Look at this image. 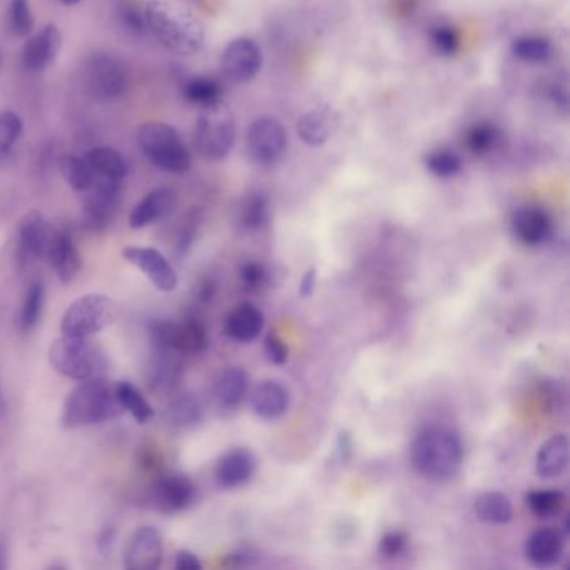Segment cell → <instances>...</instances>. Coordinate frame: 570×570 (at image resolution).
<instances>
[{"instance_id": "6da1fadb", "label": "cell", "mask_w": 570, "mask_h": 570, "mask_svg": "<svg viewBox=\"0 0 570 570\" xmlns=\"http://www.w3.org/2000/svg\"><path fill=\"white\" fill-rule=\"evenodd\" d=\"M465 447L459 433L447 427H427L412 443L410 460L418 475L432 482H447L459 474Z\"/></svg>"}, {"instance_id": "7a4b0ae2", "label": "cell", "mask_w": 570, "mask_h": 570, "mask_svg": "<svg viewBox=\"0 0 570 570\" xmlns=\"http://www.w3.org/2000/svg\"><path fill=\"white\" fill-rule=\"evenodd\" d=\"M148 31L168 51L194 56L204 46V27L196 17L171 0H149L144 6Z\"/></svg>"}, {"instance_id": "3957f363", "label": "cell", "mask_w": 570, "mask_h": 570, "mask_svg": "<svg viewBox=\"0 0 570 570\" xmlns=\"http://www.w3.org/2000/svg\"><path fill=\"white\" fill-rule=\"evenodd\" d=\"M123 413L116 387L104 377L92 378L79 383L67 395L62 408V423L66 428L86 427L109 422Z\"/></svg>"}, {"instance_id": "277c9868", "label": "cell", "mask_w": 570, "mask_h": 570, "mask_svg": "<svg viewBox=\"0 0 570 570\" xmlns=\"http://www.w3.org/2000/svg\"><path fill=\"white\" fill-rule=\"evenodd\" d=\"M49 363L62 377L84 382L104 377L106 353L89 336L62 335L49 348Z\"/></svg>"}, {"instance_id": "5b68a950", "label": "cell", "mask_w": 570, "mask_h": 570, "mask_svg": "<svg viewBox=\"0 0 570 570\" xmlns=\"http://www.w3.org/2000/svg\"><path fill=\"white\" fill-rule=\"evenodd\" d=\"M138 144L149 163L173 174L191 168V153L178 129L164 123H146L139 128Z\"/></svg>"}, {"instance_id": "8992f818", "label": "cell", "mask_w": 570, "mask_h": 570, "mask_svg": "<svg viewBox=\"0 0 570 570\" xmlns=\"http://www.w3.org/2000/svg\"><path fill=\"white\" fill-rule=\"evenodd\" d=\"M236 123L233 112L218 102L204 107L194 126V146L204 159L221 161L235 146Z\"/></svg>"}, {"instance_id": "52a82bcc", "label": "cell", "mask_w": 570, "mask_h": 570, "mask_svg": "<svg viewBox=\"0 0 570 570\" xmlns=\"http://www.w3.org/2000/svg\"><path fill=\"white\" fill-rule=\"evenodd\" d=\"M116 301L106 295H86L74 301L62 316V335L91 336L118 318Z\"/></svg>"}, {"instance_id": "ba28073f", "label": "cell", "mask_w": 570, "mask_h": 570, "mask_svg": "<svg viewBox=\"0 0 570 570\" xmlns=\"http://www.w3.org/2000/svg\"><path fill=\"white\" fill-rule=\"evenodd\" d=\"M149 335L159 350L179 355H198L208 348L209 343L208 330L198 318L153 321L149 325Z\"/></svg>"}, {"instance_id": "9c48e42d", "label": "cell", "mask_w": 570, "mask_h": 570, "mask_svg": "<svg viewBox=\"0 0 570 570\" xmlns=\"http://www.w3.org/2000/svg\"><path fill=\"white\" fill-rule=\"evenodd\" d=\"M246 153L260 168H273L285 158L288 133L278 119L258 118L246 129Z\"/></svg>"}, {"instance_id": "30bf717a", "label": "cell", "mask_w": 570, "mask_h": 570, "mask_svg": "<svg viewBox=\"0 0 570 570\" xmlns=\"http://www.w3.org/2000/svg\"><path fill=\"white\" fill-rule=\"evenodd\" d=\"M86 87L97 101H114L123 96L129 84L128 69L118 57L97 52L86 62Z\"/></svg>"}, {"instance_id": "8fae6325", "label": "cell", "mask_w": 570, "mask_h": 570, "mask_svg": "<svg viewBox=\"0 0 570 570\" xmlns=\"http://www.w3.org/2000/svg\"><path fill=\"white\" fill-rule=\"evenodd\" d=\"M82 199L84 224L92 231L106 230L118 211L123 183L111 179L96 178Z\"/></svg>"}, {"instance_id": "7c38bea8", "label": "cell", "mask_w": 570, "mask_h": 570, "mask_svg": "<svg viewBox=\"0 0 570 570\" xmlns=\"http://www.w3.org/2000/svg\"><path fill=\"white\" fill-rule=\"evenodd\" d=\"M263 54L258 44L250 37H238L224 47L221 69L228 81L246 84L260 74Z\"/></svg>"}, {"instance_id": "4fadbf2b", "label": "cell", "mask_w": 570, "mask_h": 570, "mask_svg": "<svg viewBox=\"0 0 570 570\" xmlns=\"http://www.w3.org/2000/svg\"><path fill=\"white\" fill-rule=\"evenodd\" d=\"M163 537L156 527H141L124 550V565L129 570H154L163 562Z\"/></svg>"}, {"instance_id": "5bb4252c", "label": "cell", "mask_w": 570, "mask_h": 570, "mask_svg": "<svg viewBox=\"0 0 570 570\" xmlns=\"http://www.w3.org/2000/svg\"><path fill=\"white\" fill-rule=\"evenodd\" d=\"M124 258L143 271L148 276V280L153 283L159 291L171 293L178 288V275L173 266L164 258L158 250L154 248H143V246H133L124 250Z\"/></svg>"}, {"instance_id": "9a60e30c", "label": "cell", "mask_w": 570, "mask_h": 570, "mask_svg": "<svg viewBox=\"0 0 570 570\" xmlns=\"http://www.w3.org/2000/svg\"><path fill=\"white\" fill-rule=\"evenodd\" d=\"M62 34L56 26L42 27L27 39L22 49V66L29 72H41L56 61L61 51Z\"/></svg>"}, {"instance_id": "2e32d148", "label": "cell", "mask_w": 570, "mask_h": 570, "mask_svg": "<svg viewBox=\"0 0 570 570\" xmlns=\"http://www.w3.org/2000/svg\"><path fill=\"white\" fill-rule=\"evenodd\" d=\"M512 230L524 245H544L552 236V218L540 206H522L512 216Z\"/></svg>"}, {"instance_id": "e0dca14e", "label": "cell", "mask_w": 570, "mask_h": 570, "mask_svg": "<svg viewBox=\"0 0 570 570\" xmlns=\"http://www.w3.org/2000/svg\"><path fill=\"white\" fill-rule=\"evenodd\" d=\"M196 485L184 475H166L154 485L153 500L163 512H181L196 500Z\"/></svg>"}, {"instance_id": "ac0fdd59", "label": "cell", "mask_w": 570, "mask_h": 570, "mask_svg": "<svg viewBox=\"0 0 570 570\" xmlns=\"http://www.w3.org/2000/svg\"><path fill=\"white\" fill-rule=\"evenodd\" d=\"M47 261L51 263L52 270L56 271L57 278L62 283L67 285L76 280L77 273L81 271L82 260L69 231H54L51 248L47 253Z\"/></svg>"}, {"instance_id": "d6986e66", "label": "cell", "mask_w": 570, "mask_h": 570, "mask_svg": "<svg viewBox=\"0 0 570 570\" xmlns=\"http://www.w3.org/2000/svg\"><path fill=\"white\" fill-rule=\"evenodd\" d=\"M176 203H178V198L171 189H153L134 206L129 214V226L133 230L146 228L149 224L156 223L159 219L166 218L168 214L173 213Z\"/></svg>"}, {"instance_id": "ffe728a7", "label": "cell", "mask_w": 570, "mask_h": 570, "mask_svg": "<svg viewBox=\"0 0 570 570\" xmlns=\"http://www.w3.org/2000/svg\"><path fill=\"white\" fill-rule=\"evenodd\" d=\"M54 228L41 213L32 211L22 218L19 226V238H21V250L27 256L36 260H47V253L51 248L54 238Z\"/></svg>"}, {"instance_id": "44dd1931", "label": "cell", "mask_w": 570, "mask_h": 570, "mask_svg": "<svg viewBox=\"0 0 570 570\" xmlns=\"http://www.w3.org/2000/svg\"><path fill=\"white\" fill-rule=\"evenodd\" d=\"M256 460L245 448H236L224 453L216 465V480L223 489H236L250 482L255 474Z\"/></svg>"}, {"instance_id": "7402d4cb", "label": "cell", "mask_w": 570, "mask_h": 570, "mask_svg": "<svg viewBox=\"0 0 570 570\" xmlns=\"http://www.w3.org/2000/svg\"><path fill=\"white\" fill-rule=\"evenodd\" d=\"M253 412L263 420H278L290 405V393L280 382L265 380L258 383L250 395Z\"/></svg>"}, {"instance_id": "603a6c76", "label": "cell", "mask_w": 570, "mask_h": 570, "mask_svg": "<svg viewBox=\"0 0 570 570\" xmlns=\"http://www.w3.org/2000/svg\"><path fill=\"white\" fill-rule=\"evenodd\" d=\"M564 549V537L559 530L545 527L530 535L525 544V555L537 567H552L562 559Z\"/></svg>"}, {"instance_id": "cb8c5ba5", "label": "cell", "mask_w": 570, "mask_h": 570, "mask_svg": "<svg viewBox=\"0 0 570 570\" xmlns=\"http://www.w3.org/2000/svg\"><path fill=\"white\" fill-rule=\"evenodd\" d=\"M569 467V438L567 435H554L542 443L535 460V472L540 479H557Z\"/></svg>"}, {"instance_id": "d4e9b609", "label": "cell", "mask_w": 570, "mask_h": 570, "mask_svg": "<svg viewBox=\"0 0 570 570\" xmlns=\"http://www.w3.org/2000/svg\"><path fill=\"white\" fill-rule=\"evenodd\" d=\"M263 328H265V316L250 303L240 305L231 311L224 323V333L230 336L231 340L240 343H251L260 338Z\"/></svg>"}, {"instance_id": "484cf974", "label": "cell", "mask_w": 570, "mask_h": 570, "mask_svg": "<svg viewBox=\"0 0 570 570\" xmlns=\"http://www.w3.org/2000/svg\"><path fill=\"white\" fill-rule=\"evenodd\" d=\"M335 119L328 107H315L298 119V136L310 148H320L331 138Z\"/></svg>"}, {"instance_id": "4316f807", "label": "cell", "mask_w": 570, "mask_h": 570, "mask_svg": "<svg viewBox=\"0 0 570 570\" xmlns=\"http://www.w3.org/2000/svg\"><path fill=\"white\" fill-rule=\"evenodd\" d=\"M96 178L123 183L128 176V163L123 154L111 146H97L84 156Z\"/></svg>"}, {"instance_id": "83f0119b", "label": "cell", "mask_w": 570, "mask_h": 570, "mask_svg": "<svg viewBox=\"0 0 570 570\" xmlns=\"http://www.w3.org/2000/svg\"><path fill=\"white\" fill-rule=\"evenodd\" d=\"M250 387V377L243 368H230L219 377L216 383V400L221 407L233 408L240 405L241 400L246 397Z\"/></svg>"}, {"instance_id": "f1b7e54d", "label": "cell", "mask_w": 570, "mask_h": 570, "mask_svg": "<svg viewBox=\"0 0 570 570\" xmlns=\"http://www.w3.org/2000/svg\"><path fill=\"white\" fill-rule=\"evenodd\" d=\"M474 512L477 519L485 524H509L514 517V510L509 497L500 492H485L475 499Z\"/></svg>"}, {"instance_id": "f546056e", "label": "cell", "mask_w": 570, "mask_h": 570, "mask_svg": "<svg viewBox=\"0 0 570 570\" xmlns=\"http://www.w3.org/2000/svg\"><path fill=\"white\" fill-rule=\"evenodd\" d=\"M500 141H502V131L499 126L489 121L474 124L465 133V146L469 149V153L477 158H484L494 153L495 149L499 148Z\"/></svg>"}, {"instance_id": "4dcf8cb0", "label": "cell", "mask_w": 570, "mask_h": 570, "mask_svg": "<svg viewBox=\"0 0 570 570\" xmlns=\"http://www.w3.org/2000/svg\"><path fill=\"white\" fill-rule=\"evenodd\" d=\"M183 97L194 106L204 109V107L223 102V87L213 77H191L184 82Z\"/></svg>"}, {"instance_id": "1f68e13d", "label": "cell", "mask_w": 570, "mask_h": 570, "mask_svg": "<svg viewBox=\"0 0 570 570\" xmlns=\"http://www.w3.org/2000/svg\"><path fill=\"white\" fill-rule=\"evenodd\" d=\"M179 373H181V367L171 357V352L159 350L158 357L154 358L153 365L149 368V385L153 388V392H169L178 383Z\"/></svg>"}, {"instance_id": "d6a6232c", "label": "cell", "mask_w": 570, "mask_h": 570, "mask_svg": "<svg viewBox=\"0 0 570 570\" xmlns=\"http://www.w3.org/2000/svg\"><path fill=\"white\" fill-rule=\"evenodd\" d=\"M510 52L525 64H542L552 56V44L542 36H520L512 41Z\"/></svg>"}, {"instance_id": "836d02e7", "label": "cell", "mask_w": 570, "mask_h": 570, "mask_svg": "<svg viewBox=\"0 0 570 570\" xmlns=\"http://www.w3.org/2000/svg\"><path fill=\"white\" fill-rule=\"evenodd\" d=\"M114 387H116V395H118L119 403L123 405L124 412L131 413L134 420L146 423L154 417L151 403L146 400L138 387H134L133 383L118 382Z\"/></svg>"}, {"instance_id": "e575fe53", "label": "cell", "mask_w": 570, "mask_h": 570, "mask_svg": "<svg viewBox=\"0 0 570 570\" xmlns=\"http://www.w3.org/2000/svg\"><path fill=\"white\" fill-rule=\"evenodd\" d=\"M201 413L203 410H201L198 398H194L193 395H181L169 403L164 412V418L171 427L186 428L198 423L201 420Z\"/></svg>"}, {"instance_id": "d590c367", "label": "cell", "mask_w": 570, "mask_h": 570, "mask_svg": "<svg viewBox=\"0 0 570 570\" xmlns=\"http://www.w3.org/2000/svg\"><path fill=\"white\" fill-rule=\"evenodd\" d=\"M61 173L66 179L67 184L71 186L76 193H86L91 188L96 176L89 168L86 159L79 156H66L61 159Z\"/></svg>"}, {"instance_id": "8d00e7d4", "label": "cell", "mask_w": 570, "mask_h": 570, "mask_svg": "<svg viewBox=\"0 0 570 570\" xmlns=\"http://www.w3.org/2000/svg\"><path fill=\"white\" fill-rule=\"evenodd\" d=\"M241 221L248 231H260L270 221V201L265 194L253 193L241 208Z\"/></svg>"}, {"instance_id": "74e56055", "label": "cell", "mask_w": 570, "mask_h": 570, "mask_svg": "<svg viewBox=\"0 0 570 570\" xmlns=\"http://www.w3.org/2000/svg\"><path fill=\"white\" fill-rule=\"evenodd\" d=\"M425 166L433 176L440 179L455 178L464 169V163H462L459 154L450 151V149H437V151L427 154Z\"/></svg>"}, {"instance_id": "f35d334b", "label": "cell", "mask_w": 570, "mask_h": 570, "mask_svg": "<svg viewBox=\"0 0 570 570\" xmlns=\"http://www.w3.org/2000/svg\"><path fill=\"white\" fill-rule=\"evenodd\" d=\"M525 502L539 519H550L564 507V494L555 489L534 490L527 494Z\"/></svg>"}, {"instance_id": "ab89813d", "label": "cell", "mask_w": 570, "mask_h": 570, "mask_svg": "<svg viewBox=\"0 0 570 570\" xmlns=\"http://www.w3.org/2000/svg\"><path fill=\"white\" fill-rule=\"evenodd\" d=\"M44 300H46V291L39 281H34L27 288L24 303L21 310V326L24 331H31L34 326L41 320L42 310H44Z\"/></svg>"}, {"instance_id": "60d3db41", "label": "cell", "mask_w": 570, "mask_h": 570, "mask_svg": "<svg viewBox=\"0 0 570 570\" xmlns=\"http://www.w3.org/2000/svg\"><path fill=\"white\" fill-rule=\"evenodd\" d=\"M7 19H9V29L16 37L31 36L36 26V17H34L29 0H11Z\"/></svg>"}, {"instance_id": "b9f144b4", "label": "cell", "mask_w": 570, "mask_h": 570, "mask_svg": "<svg viewBox=\"0 0 570 570\" xmlns=\"http://www.w3.org/2000/svg\"><path fill=\"white\" fill-rule=\"evenodd\" d=\"M430 44L437 54L443 57H452L459 52L460 34L455 27L450 24H435L430 27Z\"/></svg>"}, {"instance_id": "7bdbcfd3", "label": "cell", "mask_w": 570, "mask_h": 570, "mask_svg": "<svg viewBox=\"0 0 570 570\" xmlns=\"http://www.w3.org/2000/svg\"><path fill=\"white\" fill-rule=\"evenodd\" d=\"M22 134V119L16 112H0V158L6 156Z\"/></svg>"}, {"instance_id": "ee69618b", "label": "cell", "mask_w": 570, "mask_h": 570, "mask_svg": "<svg viewBox=\"0 0 570 570\" xmlns=\"http://www.w3.org/2000/svg\"><path fill=\"white\" fill-rule=\"evenodd\" d=\"M118 19L124 31H128L133 36H141L148 31L144 9H139L131 0H121L118 6Z\"/></svg>"}, {"instance_id": "f6af8a7d", "label": "cell", "mask_w": 570, "mask_h": 570, "mask_svg": "<svg viewBox=\"0 0 570 570\" xmlns=\"http://www.w3.org/2000/svg\"><path fill=\"white\" fill-rule=\"evenodd\" d=\"M241 280H243L246 290L256 291L260 290L261 286H266V283L270 280V275H268L265 266L251 261V263H246L243 266Z\"/></svg>"}, {"instance_id": "bcb514c9", "label": "cell", "mask_w": 570, "mask_h": 570, "mask_svg": "<svg viewBox=\"0 0 570 570\" xmlns=\"http://www.w3.org/2000/svg\"><path fill=\"white\" fill-rule=\"evenodd\" d=\"M266 355L270 358L271 363L275 365H285L288 362V348L285 341L275 333H268L265 338Z\"/></svg>"}, {"instance_id": "7dc6e473", "label": "cell", "mask_w": 570, "mask_h": 570, "mask_svg": "<svg viewBox=\"0 0 570 570\" xmlns=\"http://www.w3.org/2000/svg\"><path fill=\"white\" fill-rule=\"evenodd\" d=\"M405 547H407V537L400 532H390L380 542V552L387 557L402 554Z\"/></svg>"}, {"instance_id": "c3c4849f", "label": "cell", "mask_w": 570, "mask_h": 570, "mask_svg": "<svg viewBox=\"0 0 570 570\" xmlns=\"http://www.w3.org/2000/svg\"><path fill=\"white\" fill-rule=\"evenodd\" d=\"M174 567L178 570H201L203 564L198 559V555L189 552V550H179L174 559Z\"/></svg>"}, {"instance_id": "681fc988", "label": "cell", "mask_w": 570, "mask_h": 570, "mask_svg": "<svg viewBox=\"0 0 570 570\" xmlns=\"http://www.w3.org/2000/svg\"><path fill=\"white\" fill-rule=\"evenodd\" d=\"M336 453H338V459L347 464L348 460L352 459L353 455V440L352 435L347 430H343L338 435V440H336Z\"/></svg>"}, {"instance_id": "f907efd6", "label": "cell", "mask_w": 570, "mask_h": 570, "mask_svg": "<svg viewBox=\"0 0 570 570\" xmlns=\"http://www.w3.org/2000/svg\"><path fill=\"white\" fill-rule=\"evenodd\" d=\"M316 285V270H308L306 271L303 278H301L300 283V296L301 298H306V296H310L315 290Z\"/></svg>"}, {"instance_id": "816d5d0a", "label": "cell", "mask_w": 570, "mask_h": 570, "mask_svg": "<svg viewBox=\"0 0 570 570\" xmlns=\"http://www.w3.org/2000/svg\"><path fill=\"white\" fill-rule=\"evenodd\" d=\"M114 539H116V532L112 529H106L99 535V549L107 554L111 550L112 545H114Z\"/></svg>"}, {"instance_id": "f5cc1de1", "label": "cell", "mask_w": 570, "mask_h": 570, "mask_svg": "<svg viewBox=\"0 0 570 570\" xmlns=\"http://www.w3.org/2000/svg\"><path fill=\"white\" fill-rule=\"evenodd\" d=\"M7 559H9V552H7L6 542L0 540V570L7 569Z\"/></svg>"}, {"instance_id": "db71d44e", "label": "cell", "mask_w": 570, "mask_h": 570, "mask_svg": "<svg viewBox=\"0 0 570 570\" xmlns=\"http://www.w3.org/2000/svg\"><path fill=\"white\" fill-rule=\"evenodd\" d=\"M61 2L64 6H76L81 0H61Z\"/></svg>"}]
</instances>
